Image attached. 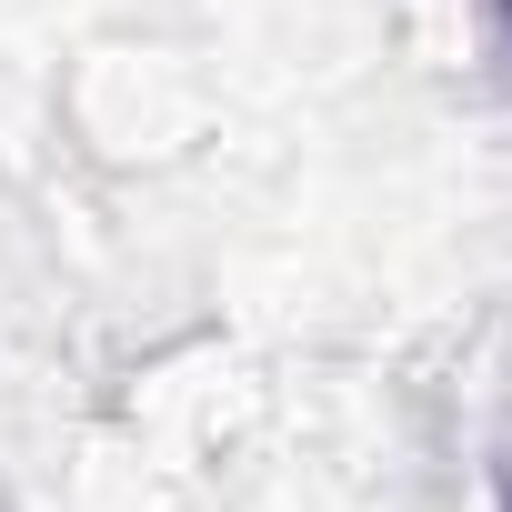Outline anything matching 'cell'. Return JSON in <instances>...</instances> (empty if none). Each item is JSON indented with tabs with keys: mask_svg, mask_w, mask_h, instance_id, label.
Listing matches in <instances>:
<instances>
[{
	"mask_svg": "<svg viewBox=\"0 0 512 512\" xmlns=\"http://www.w3.org/2000/svg\"><path fill=\"white\" fill-rule=\"evenodd\" d=\"M502 11H512V0H502Z\"/></svg>",
	"mask_w": 512,
	"mask_h": 512,
	"instance_id": "1",
	"label": "cell"
}]
</instances>
